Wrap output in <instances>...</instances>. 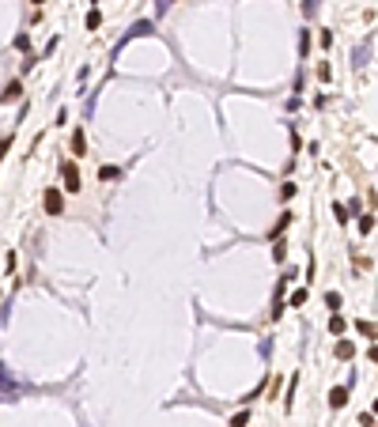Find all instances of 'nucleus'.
<instances>
[{"label":"nucleus","instance_id":"nucleus-14","mask_svg":"<svg viewBox=\"0 0 378 427\" xmlns=\"http://www.w3.org/2000/svg\"><path fill=\"white\" fill-rule=\"evenodd\" d=\"M34 4H46V0H34Z\"/></svg>","mask_w":378,"mask_h":427},{"label":"nucleus","instance_id":"nucleus-5","mask_svg":"<svg viewBox=\"0 0 378 427\" xmlns=\"http://www.w3.org/2000/svg\"><path fill=\"white\" fill-rule=\"evenodd\" d=\"M344 401H348V390H344V386H336V390L329 393V404H333V408H340Z\"/></svg>","mask_w":378,"mask_h":427},{"label":"nucleus","instance_id":"nucleus-8","mask_svg":"<svg viewBox=\"0 0 378 427\" xmlns=\"http://www.w3.org/2000/svg\"><path fill=\"white\" fill-rule=\"evenodd\" d=\"M280 196H284V200H292V196H295V182H284V189H280Z\"/></svg>","mask_w":378,"mask_h":427},{"label":"nucleus","instance_id":"nucleus-1","mask_svg":"<svg viewBox=\"0 0 378 427\" xmlns=\"http://www.w3.org/2000/svg\"><path fill=\"white\" fill-rule=\"evenodd\" d=\"M42 208H46V216H64V196H60V189H46Z\"/></svg>","mask_w":378,"mask_h":427},{"label":"nucleus","instance_id":"nucleus-13","mask_svg":"<svg viewBox=\"0 0 378 427\" xmlns=\"http://www.w3.org/2000/svg\"><path fill=\"white\" fill-rule=\"evenodd\" d=\"M12 148V140H0V159H4V152Z\"/></svg>","mask_w":378,"mask_h":427},{"label":"nucleus","instance_id":"nucleus-11","mask_svg":"<svg viewBox=\"0 0 378 427\" xmlns=\"http://www.w3.org/2000/svg\"><path fill=\"white\" fill-rule=\"evenodd\" d=\"M246 420H250V412H246V408H242V412H238V416H234V420H231V427H246Z\"/></svg>","mask_w":378,"mask_h":427},{"label":"nucleus","instance_id":"nucleus-10","mask_svg":"<svg viewBox=\"0 0 378 427\" xmlns=\"http://www.w3.org/2000/svg\"><path fill=\"white\" fill-rule=\"evenodd\" d=\"M360 333L370 340V336H374V322H360Z\"/></svg>","mask_w":378,"mask_h":427},{"label":"nucleus","instance_id":"nucleus-3","mask_svg":"<svg viewBox=\"0 0 378 427\" xmlns=\"http://www.w3.org/2000/svg\"><path fill=\"white\" fill-rule=\"evenodd\" d=\"M72 155H87V136H84V128H76V132H72Z\"/></svg>","mask_w":378,"mask_h":427},{"label":"nucleus","instance_id":"nucleus-7","mask_svg":"<svg viewBox=\"0 0 378 427\" xmlns=\"http://www.w3.org/2000/svg\"><path fill=\"white\" fill-rule=\"evenodd\" d=\"M118 166H102V170H98V178H102V182H114V178H118Z\"/></svg>","mask_w":378,"mask_h":427},{"label":"nucleus","instance_id":"nucleus-9","mask_svg":"<svg viewBox=\"0 0 378 427\" xmlns=\"http://www.w3.org/2000/svg\"><path fill=\"white\" fill-rule=\"evenodd\" d=\"M326 306H329V310L340 306V295H336V291H329V295H326Z\"/></svg>","mask_w":378,"mask_h":427},{"label":"nucleus","instance_id":"nucleus-4","mask_svg":"<svg viewBox=\"0 0 378 427\" xmlns=\"http://www.w3.org/2000/svg\"><path fill=\"white\" fill-rule=\"evenodd\" d=\"M19 94H23V84L16 80V84H8V87H4V94H0V102H16Z\"/></svg>","mask_w":378,"mask_h":427},{"label":"nucleus","instance_id":"nucleus-2","mask_svg":"<svg viewBox=\"0 0 378 427\" xmlns=\"http://www.w3.org/2000/svg\"><path fill=\"white\" fill-rule=\"evenodd\" d=\"M60 174H64V182H68V193H76L80 189V170H76V162H60Z\"/></svg>","mask_w":378,"mask_h":427},{"label":"nucleus","instance_id":"nucleus-6","mask_svg":"<svg viewBox=\"0 0 378 427\" xmlns=\"http://www.w3.org/2000/svg\"><path fill=\"white\" fill-rule=\"evenodd\" d=\"M352 352H356L352 340H340V344H336V356H340V359H352Z\"/></svg>","mask_w":378,"mask_h":427},{"label":"nucleus","instance_id":"nucleus-12","mask_svg":"<svg viewBox=\"0 0 378 427\" xmlns=\"http://www.w3.org/2000/svg\"><path fill=\"white\" fill-rule=\"evenodd\" d=\"M302 302H306V288H302V291H295V295H292V306H302Z\"/></svg>","mask_w":378,"mask_h":427}]
</instances>
